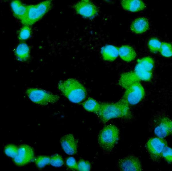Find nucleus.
I'll return each instance as SVG.
<instances>
[{"label":"nucleus","mask_w":172,"mask_h":171,"mask_svg":"<svg viewBox=\"0 0 172 171\" xmlns=\"http://www.w3.org/2000/svg\"><path fill=\"white\" fill-rule=\"evenodd\" d=\"M96 115L103 123L114 118L130 119L132 117L129 104L122 98L116 102L100 103L99 109Z\"/></svg>","instance_id":"f03ea898"},{"label":"nucleus","mask_w":172,"mask_h":171,"mask_svg":"<svg viewBox=\"0 0 172 171\" xmlns=\"http://www.w3.org/2000/svg\"><path fill=\"white\" fill-rule=\"evenodd\" d=\"M50 163L53 166L60 167L64 164V162L61 156L58 154L52 155L50 158Z\"/></svg>","instance_id":"a878e982"},{"label":"nucleus","mask_w":172,"mask_h":171,"mask_svg":"<svg viewBox=\"0 0 172 171\" xmlns=\"http://www.w3.org/2000/svg\"><path fill=\"white\" fill-rule=\"evenodd\" d=\"M74 8L78 14L89 19L94 17L98 12L97 7L89 0L80 1L75 4Z\"/></svg>","instance_id":"9d476101"},{"label":"nucleus","mask_w":172,"mask_h":171,"mask_svg":"<svg viewBox=\"0 0 172 171\" xmlns=\"http://www.w3.org/2000/svg\"><path fill=\"white\" fill-rule=\"evenodd\" d=\"M34 153L33 148L30 146L23 144L18 148L17 154L13 158L15 164L19 166L26 165L34 159Z\"/></svg>","instance_id":"f8f14e48"},{"label":"nucleus","mask_w":172,"mask_h":171,"mask_svg":"<svg viewBox=\"0 0 172 171\" xmlns=\"http://www.w3.org/2000/svg\"><path fill=\"white\" fill-rule=\"evenodd\" d=\"M60 141L63 149L67 154L73 155L77 154L78 141L72 134L64 135L60 139Z\"/></svg>","instance_id":"ddd939ff"},{"label":"nucleus","mask_w":172,"mask_h":171,"mask_svg":"<svg viewBox=\"0 0 172 171\" xmlns=\"http://www.w3.org/2000/svg\"><path fill=\"white\" fill-rule=\"evenodd\" d=\"M154 65V61L152 58L144 57L138 60L134 72L140 80L149 81L152 78Z\"/></svg>","instance_id":"6e6552de"},{"label":"nucleus","mask_w":172,"mask_h":171,"mask_svg":"<svg viewBox=\"0 0 172 171\" xmlns=\"http://www.w3.org/2000/svg\"><path fill=\"white\" fill-rule=\"evenodd\" d=\"M140 81L133 72L123 74L119 78V84L125 90L122 98L129 104L136 105L144 97V90Z\"/></svg>","instance_id":"f257e3e1"},{"label":"nucleus","mask_w":172,"mask_h":171,"mask_svg":"<svg viewBox=\"0 0 172 171\" xmlns=\"http://www.w3.org/2000/svg\"><path fill=\"white\" fill-rule=\"evenodd\" d=\"M15 53L17 59L20 62L27 61L30 56V50L25 43L19 44L16 48Z\"/></svg>","instance_id":"6ab92c4d"},{"label":"nucleus","mask_w":172,"mask_h":171,"mask_svg":"<svg viewBox=\"0 0 172 171\" xmlns=\"http://www.w3.org/2000/svg\"><path fill=\"white\" fill-rule=\"evenodd\" d=\"M117 166L118 170L121 171H141L143 170L139 159L132 155H128L120 159Z\"/></svg>","instance_id":"9b49d317"},{"label":"nucleus","mask_w":172,"mask_h":171,"mask_svg":"<svg viewBox=\"0 0 172 171\" xmlns=\"http://www.w3.org/2000/svg\"><path fill=\"white\" fill-rule=\"evenodd\" d=\"M151 124L153 130L158 137L164 138L172 133V121L166 115H156L153 119Z\"/></svg>","instance_id":"0eeeda50"},{"label":"nucleus","mask_w":172,"mask_h":171,"mask_svg":"<svg viewBox=\"0 0 172 171\" xmlns=\"http://www.w3.org/2000/svg\"><path fill=\"white\" fill-rule=\"evenodd\" d=\"M159 51L163 56L166 57L171 56L172 54L171 45L167 42H162Z\"/></svg>","instance_id":"b1692460"},{"label":"nucleus","mask_w":172,"mask_h":171,"mask_svg":"<svg viewBox=\"0 0 172 171\" xmlns=\"http://www.w3.org/2000/svg\"><path fill=\"white\" fill-rule=\"evenodd\" d=\"M172 150L168 146H165L162 153V157L164 158L169 163H171L172 160Z\"/></svg>","instance_id":"cd10ccee"},{"label":"nucleus","mask_w":172,"mask_h":171,"mask_svg":"<svg viewBox=\"0 0 172 171\" xmlns=\"http://www.w3.org/2000/svg\"><path fill=\"white\" fill-rule=\"evenodd\" d=\"M51 0H47L34 5H28L27 17L24 25H33L40 19L50 9Z\"/></svg>","instance_id":"423d86ee"},{"label":"nucleus","mask_w":172,"mask_h":171,"mask_svg":"<svg viewBox=\"0 0 172 171\" xmlns=\"http://www.w3.org/2000/svg\"><path fill=\"white\" fill-rule=\"evenodd\" d=\"M121 4L124 9L132 12L142 10L146 7L145 4L141 0H123Z\"/></svg>","instance_id":"dca6fc26"},{"label":"nucleus","mask_w":172,"mask_h":171,"mask_svg":"<svg viewBox=\"0 0 172 171\" xmlns=\"http://www.w3.org/2000/svg\"><path fill=\"white\" fill-rule=\"evenodd\" d=\"M26 93L28 98L34 103L45 106L57 102L59 96L50 92L36 88L28 89Z\"/></svg>","instance_id":"39448f33"},{"label":"nucleus","mask_w":172,"mask_h":171,"mask_svg":"<svg viewBox=\"0 0 172 171\" xmlns=\"http://www.w3.org/2000/svg\"><path fill=\"white\" fill-rule=\"evenodd\" d=\"M11 6L14 16L24 25L27 17L28 5L19 1L14 0L11 2Z\"/></svg>","instance_id":"4468645a"},{"label":"nucleus","mask_w":172,"mask_h":171,"mask_svg":"<svg viewBox=\"0 0 172 171\" xmlns=\"http://www.w3.org/2000/svg\"><path fill=\"white\" fill-rule=\"evenodd\" d=\"M77 170L79 171H89L91 168V164L88 161L83 159L80 160L77 163Z\"/></svg>","instance_id":"bb28decb"},{"label":"nucleus","mask_w":172,"mask_h":171,"mask_svg":"<svg viewBox=\"0 0 172 171\" xmlns=\"http://www.w3.org/2000/svg\"><path fill=\"white\" fill-rule=\"evenodd\" d=\"M18 148L15 145L9 144L6 145L4 148V152L8 156L14 158L17 155Z\"/></svg>","instance_id":"5701e85b"},{"label":"nucleus","mask_w":172,"mask_h":171,"mask_svg":"<svg viewBox=\"0 0 172 171\" xmlns=\"http://www.w3.org/2000/svg\"><path fill=\"white\" fill-rule=\"evenodd\" d=\"M119 54L123 60L130 62L134 60L136 56V53L133 48L128 45H123L118 49Z\"/></svg>","instance_id":"a211bd4d"},{"label":"nucleus","mask_w":172,"mask_h":171,"mask_svg":"<svg viewBox=\"0 0 172 171\" xmlns=\"http://www.w3.org/2000/svg\"><path fill=\"white\" fill-rule=\"evenodd\" d=\"M58 88L65 97L74 103L81 102L87 96L85 87L79 80L74 78L60 80L58 83Z\"/></svg>","instance_id":"7ed1b4c3"},{"label":"nucleus","mask_w":172,"mask_h":171,"mask_svg":"<svg viewBox=\"0 0 172 171\" xmlns=\"http://www.w3.org/2000/svg\"><path fill=\"white\" fill-rule=\"evenodd\" d=\"M161 43L156 38H150L147 43L148 48L150 51L153 53H156L159 51Z\"/></svg>","instance_id":"412c9836"},{"label":"nucleus","mask_w":172,"mask_h":171,"mask_svg":"<svg viewBox=\"0 0 172 171\" xmlns=\"http://www.w3.org/2000/svg\"><path fill=\"white\" fill-rule=\"evenodd\" d=\"M31 33V28L29 25H24L19 30L18 38L20 40H27L30 37Z\"/></svg>","instance_id":"4be33fe9"},{"label":"nucleus","mask_w":172,"mask_h":171,"mask_svg":"<svg viewBox=\"0 0 172 171\" xmlns=\"http://www.w3.org/2000/svg\"><path fill=\"white\" fill-rule=\"evenodd\" d=\"M150 26L147 18L140 17L135 19L132 22L130 30L132 32L136 34H140L146 31Z\"/></svg>","instance_id":"2eb2a0df"},{"label":"nucleus","mask_w":172,"mask_h":171,"mask_svg":"<svg viewBox=\"0 0 172 171\" xmlns=\"http://www.w3.org/2000/svg\"><path fill=\"white\" fill-rule=\"evenodd\" d=\"M50 157L46 156H41L37 157L35 160L37 166L42 168L50 163Z\"/></svg>","instance_id":"393cba45"},{"label":"nucleus","mask_w":172,"mask_h":171,"mask_svg":"<svg viewBox=\"0 0 172 171\" xmlns=\"http://www.w3.org/2000/svg\"><path fill=\"white\" fill-rule=\"evenodd\" d=\"M66 163L69 168L77 170V164L73 157H71L68 158L67 160Z\"/></svg>","instance_id":"c85d7f7f"},{"label":"nucleus","mask_w":172,"mask_h":171,"mask_svg":"<svg viewBox=\"0 0 172 171\" xmlns=\"http://www.w3.org/2000/svg\"><path fill=\"white\" fill-rule=\"evenodd\" d=\"M103 60L108 61L115 60L119 54V51L116 47L112 45H106L103 47L101 50Z\"/></svg>","instance_id":"f3484780"},{"label":"nucleus","mask_w":172,"mask_h":171,"mask_svg":"<svg viewBox=\"0 0 172 171\" xmlns=\"http://www.w3.org/2000/svg\"><path fill=\"white\" fill-rule=\"evenodd\" d=\"M120 139L118 129L115 125L110 124L104 126L99 132L98 143L103 151L111 152L117 144Z\"/></svg>","instance_id":"20e7f679"},{"label":"nucleus","mask_w":172,"mask_h":171,"mask_svg":"<svg viewBox=\"0 0 172 171\" xmlns=\"http://www.w3.org/2000/svg\"><path fill=\"white\" fill-rule=\"evenodd\" d=\"M168 146L163 138L153 137L147 141L146 147L151 159L154 162L159 161L162 157V153L164 148Z\"/></svg>","instance_id":"1a4fd4ad"},{"label":"nucleus","mask_w":172,"mask_h":171,"mask_svg":"<svg viewBox=\"0 0 172 171\" xmlns=\"http://www.w3.org/2000/svg\"><path fill=\"white\" fill-rule=\"evenodd\" d=\"M82 106L86 111L96 114L99 109L100 103L93 99L90 98L83 103Z\"/></svg>","instance_id":"aec40b11"}]
</instances>
